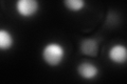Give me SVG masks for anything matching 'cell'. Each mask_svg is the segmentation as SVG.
Segmentation results:
<instances>
[{
	"instance_id": "5b68a950",
	"label": "cell",
	"mask_w": 127,
	"mask_h": 84,
	"mask_svg": "<svg viewBox=\"0 0 127 84\" xmlns=\"http://www.w3.org/2000/svg\"><path fill=\"white\" fill-rule=\"evenodd\" d=\"M100 49L98 41L94 38H85L79 43V50L82 55L88 57H96Z\"/></svg>"
},
{
	"instance_id": "6da1fadb",
	"label": "cell",
	"mask_w": 127,
	"mask_h": 84,
	"mask_svg": "<svg viewBox=\"0 0 127 84\" xmlns=\"http://www.w3.org/2000/svg\"><path fill=\"white\" fill-rule=\"evenodd\" d=\"M66 49L62 43L51 41L42 47L41 58L47 65L51 67L59 66L66 59Z\"/></svg>"
},
{
	"instance_id": "277c9868",
	"label": "cell",
	"mask_w": 127,
	"mask_h": 84,
	"mask_svg": "<svg viewBox=\"0 0 127 84\" xmlns=\"http://www.w3.org/2000/svg\"><path fill=\"white\" fill-rule=\"evenodd\" d=\"M108 59L114 64H124L127 61V49L124 44H113L108 50Z\"/></svg>"
},
{
	"instance_id": "3957f363",
	"label": "cell",
	"mask_w": 127,
	"mask_h": 84,
	"mask_svg": "<svg viewBox=\"0 0 127 84\" xmlns=\"http://www.w3.org/2000/svg\"><path fill=\"white\" fill-rule=\"evenodd\" d=\"M77 75L85 81H92L100 75V68L96 64L90 61H83L76 67Z\"/></svg>"
},
{
	"instance_id": "52a82bcc",
	"label": "cell",
	"mask_w": 127,
	"mask_h": 84,
	"mask_svg": "<svg viewBox=\"0 0 127 84\" xmlns=\"http://www.w3.org/2000/svg\"><path fill=\"white\" fill-rule=\"evenodd\" d=\"M64 4L67 10L73 13H78L86 7V2L84 0H66Z\"/></svg>"
},
{
	"instance_id": "8992f818",
	"label": "cell",
	"mask_w": 127,
	"mask_h": 84,
	"mask_svg": "<svg viewBox=\"0 0 127 84\" xmlns=\"http://www.w3.org/2000/svg\"><path fill=\"white\" fill-rule=\"evenodd\" d=\"M15 38L6 29H0V51L10 50L14 46Z\"/></svg>"
},
{
	"instance_id": "7a4b0ae2",
	"label": "cell",
	"mask_w": 127,
	"mask_h": 84,
	"mask_svg": "<svg viewBox=\"0 0 127 84\" xmlns=\"http://www.w3.org/2000/svg\"><path fill=\"white\" fill-rule=\"evenodd\" d=\"M17 14L23 18H32L38 13L39 2L36 0H18L15 3Z\"/></svg>"
}]
</instances>
